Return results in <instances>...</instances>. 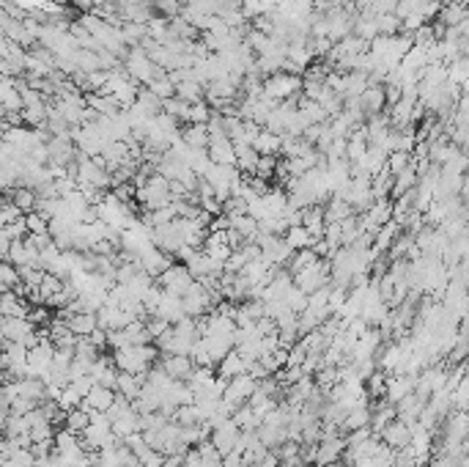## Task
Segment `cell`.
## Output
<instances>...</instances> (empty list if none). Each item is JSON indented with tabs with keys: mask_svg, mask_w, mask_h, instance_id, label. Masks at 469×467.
Instances as JSON below:
<instances>
[{
	"mask_svg": "<svg viewBox=\"0 0 469 467\" xmlns=\"http://www.w3.org/2000/svg\"><path fill=\"white\" fill-rule=\"evenodd\" d=\"M0 333H3V341H14V344H25L28 349H33L44 336H47V327L39 330V324H33L28 317H3L0 322Z\"/></svg>",
	"mask_w": 469,
	"mask_h": 467,
	"instance_id": "cell-2",
	"label": "cell"
},
{
	"mask_svg": "<svg viewBox=\"0 0 469 467\" xmlns=\"http://www.w3.org/2000/svg\"><path fill=\"white\" fill-rule=\"evenodd\" d=\"M302 226H305L316 239H324V234H326L324 207H310V209H305V212H302Z\"/></svg>",
	"mask_w": 469,
	"mask_h": 467,
	"instance_id": "cell-30",
	"label": "cell"
},
{
	"mask_svg": "<svg viewBox=\"0 0 469 467\" xmlns=\"http://www.w3.org/2000/svg\"><path fill=\"white\" fill-rule=\"evenodd\" d=\"M0 314L3 317H28L31 314V305L22 300V295L17 292H3V300H0Z\"/></svg>",
	"mask_w": 469,
	"mask_h": 467,
	"instance_id": "cell-28",
	"label": "cell"
},
{
	"mask_svg": "<svg viewBox=\"0 0 469 467\" xmlns=\"http://www.w3.org/2000/svg\"><path fill=\"white\" fill-rule=\"evenodd\" d=\"M258 160H261V154L255 151V146H250V143H236V168L242 170L245 176H255Z\"/></svg>",
	"mask_w": 469,
	"mask_h": 467,
	"instance_id": "cell-27",
	"label": "cell"
},
{
	"mask_svg": "<svg viewBox=\"0 0 469 467\" xmlns=\"http://www.w3.org/2000/svg\"><path fill=\"white\" fill-rule=\"evenodd\" d=\"M379 437H382L392 451H404V448L412 446V426L404 424L401 418H395V421H392Z\"/></svg>",
	"mask_w": 469,
	"mask_h": 467,
	"instance_id": "cell-16",
	"label": "cell"
},
{
	"mask_svg": "<svg viewBox=\"0 0 469 467\" xmlns=\"http://www.w3.org/2000/svg\"><path fill=\"white\" fill-rule=\"evenodd\" d=\"M211 119H214V107L209 105L206 99L189 107V124H209Z\"/></svg>",
	"mask_w": 469,
	"mask_h": 467,
	"instance_id": "cell-44",
	"label": "cell"
},
{
	"mask_svg": "<svg viewBox=\"0 0 469 467\" xmlns=\"http://www.w3.org/2000/svg\"><path fill=\"white\" fill-rule=\"evenodd\" d=\"M96 319H99V327L102 330H107V333H113V330H123V327H129L132 322H138V319H132L123 308H118V305H107L104 302V308L96 314Z\"/></svg>",
	"mask_w": 469,
	"mask_h": 467,
	"instance_id": "cell-15",
	"label": "cell"
},
{
	"mask_svg": "<svg viewBox=\"0 0 469 467\" xmlns=\"http://www.w3.org/2000/svg\"><path fill=\"white\" fill-rule=\"evenodd\" d=\"M319 258H321V256L316 253L313 248H307V251H297V253H294V258H291V264H288L286 270L291 273V275H297V273H302L305 267H310V264H313V261H319Z\"/></svg>",
	"mask_w": 469,
	"mask_h": 467,
	"instance_id": "cell-39",
	"label": "cell"
},
{
	"mask_svg": "<svg viewBox=\"0 0 469 467\" xmlns=\"http://www.w3.org/2000/svg\"><path fill=\"white\" fill-rule=\"evenodd\" d=\"M253 146H255L258 154H272V157H277V154L283 151V135H277V132H272V129L264 127Z\"/></svg>",
	"mask_w": 469,
	"mask_h": 467,
	"instance_id": "cell-31",
	"label": "cell"
},
{
	"mask_svg": "<svg viewBox=\"0 0 469 467\" xmlns=\"http://www.w3.org/2000/svg\"><path fill=\"white\" fill-rule=\"evenodd\" d=\"M412 165V154L409 151H392L387 160V170L392 176H398V173H404V170Z\"/></svg>",
	"mask_w": 469,
	"mask_h": 467,
	"instance_id": "cell-47",
	"label": "cell"
},
{
	"mask_svg": "<svg viewBox=\"0 0 469 467\" xmlns=\"http://www.w3.org/2000/svg\"><path fill=\"white\" fill-rule=\"evenodd\" d=\"M138 261H140V267H143L151 278H160L165 270L173 264V261H170V256L165 253V251H160L157 245H148L143 253L138 256Z\"/></svg>",
	"mask_w": 469,
	"mask_h": 467,
	"instance_id": "cell-13",
	"label": "cell"
},
{
	"mask_svg": "<svg viewBox=\"0 0 469 467\" xmlns=\"http://www.w3.org/2000/svg\"><path fill=\"white\" fill-rule=\"evenodd\" d=\"M28 319H31L33 324H50V322H53L50 311H47V305H36V308H31Z\"/></svg>",
	"mask_w": 469,
	"mask_h": 467,
	"instance_id": "cell-50",
	"label": "cell"
},
{
	"mask_svg": "<svg viewBox=\"0 0 469 467\" xmlns=\"http://www.w3.org/2000/svg\"><path fill=\"white\" fill-rule=\"evenodd\" d=\"M6 198L14 201L25 214L36 212V207H39V192L33 190V187H25V185L14 187V190H6Z\"/></svg>",
	"mask_w": 469,
	"mask_h": 467,
	"instance_id": "cell-26",
	"label": "cell"
},
{
	"mask_svg": "<svg viewBox=\"0 0 469 467\" xmlns=\"http://www.w3.org/2000/svg\"><path fill=\"white\" fill-rule=\"evenodd\" d=\"M22 217H25V212H22L14 201L6 198V204H3V217H0L3 226H11V223H17V220H22Z\"/></svg>",
	"mask_w": 469,
	"mask_h": 467,
	"instance_id": "cell-49",
	"label": "cell"
},
{
	"mask_svg": "<svg viewBox=\"0 0 469 467\" xmlns=\"http://www.w3.org/2000/svg\"><path fill=\"white\" fill-rule=\"evenodd\" d=\"M118 374H121V371H118L116 361H113V358H104V355H99L96 363L91 366V377H94V383L104 385V388H116Z\"/></svg>",
	"mask_w": 469,
	"mask_h": 467,
	"instance_id": "cell-19",
	"label": "cell"
},
{
	"mask_svg": "<svg viewBox=\"0 0 469 467\" xmlns=\"http://www.w3.org/2000/svg\"><path fill=\"white\" fill-rule=\"evenodd\" d=\"M189 102H184V99H179V97H173V99H165L162 105V113H167V116H173L176 121H184V124H189Z\"/></svg>",
	"mask_w": 469,
	"mask_h": 467,
	"instance_id": "cell-38",
	"label": "cell"
},
{
	"mask_svg": "<svg viewBox=\"0 0 469 467\" xmlns=\"http://www.w3.org/2000/svg\"><path fill=\"white\" fill-rule=\"evenodd\" d=\"M148 88H151V91H154V94H157V97H160L162 102H165V99H173V97H176V83H173V80H170L167 75L157 77V80L148 85Z\"/></svg>",
	"mask_w": 469,
	"mask_h": 467,
	"instance_id": "cell-46",
	"label": "cell"
},
{
	"mask_svg": "<svg viewBox=\"0 0 469 467\" xmlns=\"http://www.w3.org/2000/svg\"><path fill=\"white\" fill-rule=\"evenodd\" d=\"M302 88H305V77L288 75V72H277V75H269L264 80V97L275 99V102H286V99L299 97Z\"/></svg>",
	"mask_w": 469,
	"mask_h": 467,
	"instance_id": "cell-4",
	"label": "cell"
},
{
	"mask_svg": "<svg viewBox=\"0 0 469 467\" xmlns=\"http://www.w3.org/2000/svg\"><path fill=\"white\" fill-rule=\"evenodd\" d=\"M277 157H272V154H261V160H258V168H255V176L258 179H264V182H272L275 179V170H277Z\"/></svg>",
	"mask_w": 469,
	"mask_h": 467,
	"instance_id": "cell-45",
	"label": "cell"
},
{
	"mask_svg": "<svg viewBox=\"0 0 469 467\" xmlns=\"http://www.w3.org/2000/svg\"><path fill=\"white\" fill-rule=\"evenodd\" d=\"M88 339L94 341V344H96V346H99V349H104V346H110V344H107V330H102V327H99V330H96V333H91V336H88Z\"/></svg>",
	"mask_w": 469,
	"mask_h": 467,
	"instance_id": "cell-52",
	"label": "cell"
},
{
	"mask_svg": "<svg viewBox=\"0 0 469 467\" xmlns=\"http://www.w3.org/2000/svg\"><path fill=\"white\" fill-rule=\"evenodd\" d=\"M233 421H236V426L242 429V432H258V426L264 424V418L250 407V404H245L242 410H236V415H233Z\"/></svg>",
	"mask_w": 469,
	"mask_h": 467,
	"instance_id": "cell-35",
	"label": "cell"
},
{
	"mask_svg": "<svg viewBox=\"0 0 469 467\" xmlns=\"http://www.w3.org/2000/svg\"><path fill=\"white\" fill-rule=\"evenodd\" d=\"M286 242L294 248V251H307L316 245V236L307 231L305 226H291L286 231Z\"/></svg>",
	"mask_w": 469,
	"mask_h": 467,
	"instance_id": "cell-34",
	"label": "cell"
},
{
	"mask_svg": "<svg viewBox=\"0 0 469 467\" xmlns=\"http://www.w3.org/2000/svg\"><path fill=\"white\" fill-rule=\"evenodd\" d=\"M151 242L165 251L167 256H179L187 248V242H184V234L179 229V220H173V223H165V226H154V234H151Z\"/></svg>",
	"mask_w": 469,
	"mask_h": 467,
	"instance_id": "cell-9",
	"label": "cell"
},
{
	"mask_svg": "<svg viewBox=\"0 0 469 467\" xmlns=\"http://www.w3.org/2000/svg\"><path fill=\"white\" fill-rule=\"evenodd\" d=\"M53 361H55V344L50 341V336H44V339L31 349V358H28L31 377L47 380V374H50V368H53Z\"/></svg>",
	"mask_w": 469,
	"mask_h": 467,
	"instance_id": "cell-10",
	"label": "cell"
},
{
	"mask_svg": "<svg viewBox=\"0 0 469 467\" xmlns=\"http://www.w3.org/2000/svg\"><path fill=\"white\" fill-rule=\"evenodd\" d=\"M253 467H280V456H277V454H269V456H264L258 465H253Z\"/></svg>",
	"mask_w": 469,
	"mask_h": 467,
	"instance_id": "cell-53",
	"label": "cell"
},
{
	"mask_svg": "<svg viewBox=\"0 0 469 467\" xmlns=\"http://www.w3.org/2000/svg\"><path fill=\"white\" fill-rule=\"evenodd\" d=\"M201 344H204V349L209 352V358H211V363L214 366H220V363L236 349V344H233V336H204L201 339Z\"/></svg>",
	"mask_w": 469,
	"mask_h": 467,
	"instance_id": "cell-18",
	"label": "cell"
},
{
	"mask_svg": "<svg viewBox=\"0 0 469 467\" xmlns=\"http://www.w3.org/2000/svg\"><path fill=\"white\" fill-rule=\"evenodd\" d=\"M324 214H326V223H343L348 217H354V207L348 204L346 198H341V195H332L329 198V204L324 207Z\"/></svg>",
	"mask_w": 469,
	"mask_h": 467,
	"instance_id": "cell-29",
	"label": "cell"
},
{
	"mask_svg": "<svg viewBox=\"0 0 469 467\" xmlns=\"http://www.w3.org/2000/svg\"><path fill=\"white\" fill-rule=\"evenodd\" d=\"M165 371L173 377V380H189L192 377V371H195V363L189 355H162V361H160Z\"/></svg>",
	"mask_w": 469,
	"mask_h": 467,
	"instance_id": "cell-21",
	"label": "cell"
},
{
	"mask_svg": "<svg viewBox=\"0 0 469 467\" xmlns=\"http://www.w3.org/2000/svg\"><path fill=\"white\" fill-rule=\"evenodd\" d=\"M116 390H118L121 396H126L129 402H135V399L140 396V390H143V380H140L138 374L121 371V374H118V383H116Z\"/></svg>",
	"mask_w": 469,
	"mask_h": 467,
	"instance_id": "cell-33",
	"label": "cell"
},
{
	"mask_svg": "<svg viewBox=\"0 0 469 467\" xmlns=\"http://www.w3.org/2000/svg\"><path fill=\"white\" fill-rule=\"evenodd\" d=\"M63 426H66V429H72V432H77V434H82V432L91 426V412H88L85 407H75V410H69V412H66V421H63Z\"/></svg>",
	"mask_w": 469,
	"mask_h": 467,
	"instance_id": "cell-36",
	"label": "cell"
},
{
	"mask_svg": "<svg viewBox=\"0 0 469 467\" xmlns=\"http://www.w3.org/2000/svg\"><path fill=\"white\" fill-rule=\"evenodd\" d=\"M458 467H469V456H461V465Z\"/></svg>",
	"mask_w": 469,
	"mask_h": 467,
	"instance_id": "cell-56",
	"label": "cell"
},
{
	"mask_svg": "<svg viewBox=\"0 0 469 467\" xmlns=\"http://www.w3.org/2000/svg\"><path fill=\"white\" fill-rule=\"evenodd\" d=\"M61 317H66L69 330H72L77 339H88L91 333L99 330V319H96V314H66V311H61Z\"/></svg>",
	"mask_w": 469,
	"mask_h": 467,
	"instance_id": "cell-22",
	"label": "cell"
},
{
	"mask_svg": "<svg viewBox=\"0 0 469 467\" xmlns=\"http://www.w3.org/2000/svg\"><path fill=\"white\" fill-rule=\"evenodd\" d=\"M116 388H104V385H94L91 388V393L85 396V402L82 407L88 410V412H107L113 404H116Z\"/></svg>",
	"mask_w": 469,
	"mask_h": 467,
	"instance_id": "cell-17",
	"label": "cell"
},
{
	"mask_svg": "<svg viewBox=\"0 0 469 467\" xmlns=\"http://www.w3.org/2000/svg\"><path fill=\"white\" fill-rule=\"evenodd\" d=\"M0 283H3V292H17L22 286L20 267H14L11 261H3V267H0Z\"/></svg>",
	"mask_w": 469,
	"mask_h": 467,
	"instance_id": "cell-37",
	"label": "cell"
},
{
	"mask_svg": "<svg viewBox=\"0 0 469 467\" xmlns=\"http://www.w3.org/2000/svg\"><path fill=\"white\" fill-rule=\"evenodd\" d=\"M75 358L96 363V358H99V346H96L91 339H80L77 341V346H75Z\"/></svg>",
	"mask_w": 469,
	"mask_h": 467,
	"instance_id": "cell-48",
	"label": "cell"
},
{
	"mask_svg": "<svg viewBox=\"0 0 469 467\" xmlns=\"http://www.w3.org/2000/svg\"><path fill=\"white\" fill-rule=\"evenodd\" d=\"M280 467H294V465H288V462H280Z\"/></svg>",
	"mask_w": 469,
	"mask_h": 467,
	"instance_id": "cell-58",
	"label": "cell"
},
{
	"mask_svg": "<svg viewBox=\"0 0 469 467\" xmlns=\"http://www.w3.org/2000/svg\"><path fill=\"white\" fill-rule=\"evenodd\" d=\"M348 448L346 437H326L321 440L319 446H313V465L316 467H326V465H335L343 459Z\"/></svg>",
	"mask_w": 469,
	"mask_h": 467,
	"instance_id": "cell-11",
	"label": "cell"
},
{
	"mask_svg": "<svg viewBox=\"0 0 469 467\" xmlns=\"http://www.w3.org/2000/svg\"><path fill=\"white\" fill-rule=\"evenodd\" d=\"M123 69H126V75H129L135 83H140V85H151L157 77L167 75L165 69H160V66L154 64V58L145 53L143 47H132V50H129V55L123 58Z\"/></svg>",
	"mask_w": 469,
	"mask_h": 467,
	"instance_id": "cell-3",
	"label": "cell"
},
{
	"mask_svg": "<svg viewBox=\"0 0 469 467\" xmlns=\"http://www.w3.org/2000/svg\"><path fill=\"white\" fill-rule=\"evenodd\" d=\"M239 437H242V429L236 426L233 418H228L225 424H220L217 429H211V443L217 446V451L225 456H231V454H236V446H239Z\"/></svg>",
	"mask_w": 469,
	"mask_h": 467,
	"instance_id": "cell-12",
	"label": "cell"
},
{
	"mask_svg": "<svg viewBox=\"0 0 469 467\" xmlns=\"http://www.w3.org/2000/svg\"><path fill=\"white\" fill-rule=\"evenodd\" d=\"M138 105L145 107L151 116H160V113H162L165 102L160 99V97H157V94H154V91H151V88H148V85H140V94H138Z\"/></svg>",
	"mask_w": 469,
	"mask_h": 467,
	"instance_id": "cell-40",
	"label": "cell"
},
{
	"mask_svg": "<svg viewBox=\"0 0 469 467\" xmlns=\"http://www.w3.org/2000/svg\"><path fill=\"white\" fill-rule=\"evenodd\" d=\"M204 465V456H201V448H189L187 454H184V467H201Z\"/></svg>",
	"mask_w": 469,
	"mask_h": 467,
	"instance_id": "cell-51",
	"label": "cell"
},
{
	"mask_svg": "<svg viewBox=\"0 0 469 467\" xmlns=\"http://www.w3.org/2000/svg\"><path fill=\"white\" fill-rule=\"evenodd\" d=\"M360 107L365 110L368 119L385 113V107H387V88L382 83H370L365 88V94L360 97Z\"/></svg>",
	"mask_w": 469,
	"mask_h": 467,
	"instance_id": "cell-14",
	"label": "cell"
},
{
	"mask_svg": "<svg viewBox=\"0 0 469 467\" xmlns=\"http://www.w3.org/2000/svg\"><path fill=\"white\" fill-rule=\"evenodd\" d=\"M250 371V363L245 361V355L239 352V349H233L228 358H225L220 366H217V374L223 377V380H233V377H242Z\"/></svg>",
	"mask_w": 469,
	"mask_h": 467,
	"instance_id": "cell-23",
	"label": "cell"
},
{
	"mask_svg": "<svg viewBox=\"0 0 469 467\" xmlns=\"http://www.w3.org/2000/svg\"><path fill=\"white\" fill-rule=\"evenodd\" d=\"M173 421L182 426H198L204 424V418H201V412H198V407L195 404H184L176 410V415H173Z\"/></svg>",
	"mask_w": 469,
	"mask_h": 467,
	"instance_id": "cell-42",
	"label": "cell"
},
{
	"mask_svg": "<svg viewBox=\"0 0 469 467\" xmlns=\"http://www.w3.org/2000/svg\"><path fill=\"white\" fill-rule=\"evenodd\" d=\"M294 286H299L305 295H313V292H319L324 286H332V264H329V258H319L310 267H305L302 273H297L294 275Z\"/></svg>",
	"mask_w": 469,
	"mask_h": 467,
	"instance_id": "cell-5",
	"label": "cell"
},
{
	"mask_svg": "<svg viewBox=\"0 0 469 467\" xmlns=\"http://www.w3.org/2000/svg\"><path fill=\"white\" fill-rule=\"evenodd\" d=\"M72 3H75L80 11H94V9H96V0H72Z\"/></svg>",
	"mask_w": 469,
	"mask_h": 467,
	"instance_id": "cell-54",
	"label": "cell"
},
{
	"mask_svg": "<svg viewBox=\"0 0 469 467\" xmlns=\"http://www.w3.org/2000/svg\"><path fill=\"white\" fill-rule=\"evenodd\" d=\"M351 3H354L360 11H365V9H370V3H373V0H351Z\"/></svg>",
	"mask_w": 469,
	"mask_h": 467,
	"instance_id": "cell-55",
	"label": "cell"
},
{
	"mask_svg": "<svg viewBox=\"0 0 469 467\" xmlns=\"http://www.w3.org/2000/svg\"><path fill=\"white\" fill-rule=\"evenodd\" d=\"M25 220H28V234L31 236H47L50 234V220L41 212H28Z\"/></svg>",
	"mask_w": 469,
	"mask_h": 467,
	"instance_id": "cell-43",
	"label": "cell"
},
{
	"mask_svg": "<svg viewBox=\"0 0 469 467\" xmlns=\"http://www.w3.org/2000/svg\"><path fill=\"white\" fill-rule=\"evenodd\" d=\"M370 421H373V410H370L368 404H363V407H354V410L348 412L341 429H343V432H357V429L370 426Z\"/></svg>",
	"mask_w": 469,
	"mask_h": 467,
	"instance_id": "cell-32",
	"label": "cell"
},
{
	"mask_svg": "<svg viewBox=\"0 0 469 467\" xmlns=\"http://www.w3.org/2000/svg\"><path fill=\"white\" fill-rule=\"evenodd\" d=\"M113 361L118 366V371L126 374H148L151 366L160 361V349L151 344H140V346H123V349H113Z\"/></svg>",
	"mask_w": 469,
	"mask_h": 467,
	"instance_id": "cell-1",
	"label": "cell"
},
{
	"mask_svg": "<svg viewBox=\"0 0 469 467\" xmlns=\"http://www.w3.org/2000/svg\"><path fill=\"white\" fill-rule=\"evenodd\" d=\"M258 390V380L247 371L242 377H233V380H228V388H225V402L231 404L233 410H242L245 404H250L253 399V393Z\"/></svg>",
	"mask_w": 469,
	"mask_h": 467,
	"instance_id": "cell-8",
	"label": "cell"
},
{
	"mask_svg": "<svg viewBox=\"0 0 469 467\" xmlns=\"http://www.w3.org/2000/svg\"><path fill=\"white\" fill-rule=\"evenodd\" d=\"M182 141L189 146V149H209L211 143V132H209V124H187L182 129Z\"/></svg>",
	"mask_w": 469,
	"mask_h": 467,
	"instance_id": "cell-24",
	"label": "cell"
},
{
	"mask_svg": "<svg viewBox=\"0 0 469 467\" xmlns=\"http://www.w3.org/2000/svg\"><path fill=\"white\" fill-rule=\"evenodd\" d=\"M376 25H379V33L382 36H398L404 31V22L398 14H379L376 17Z\"/></svg>",
	"mask_w": 469,
	"mask_h": 467,
	"instance_id": "cell-41",
	"label": "cell"
},
{
	"mask_svg": "<svg viewBox=\"0 0 469 467\" xmlns=\"http://www.w3.org/2000/svg\"><path fill=\"white\" fill-rule=\"evenodd\" d=\"M154 317H162L165 322H170V324H179L187 319V311H184V302L182 297H176V295H170V292H165L162 289V300H160V305H157V314Z\"/></svg>",
	"mask_w": 469,
	"mask_h": 467,
	"instance_id": "cell-20",
	"label": "cell"
},
{
	"mask_svg": "<svg viewBox=\"0 0 469 467\" xmlns=\"http://www.w3.org/2000/svg\"><path fill=\"white\" fill-rule=\"evenodd\" d=\"M469 17V6L464 3H456V0H448L439 11V25L445 28H461V22Z\"/></svg>",
	"mask_w": 469,
	"mask_h": 467,
	"instance_id": "cell-25",
	"label": "cell"
},
{
	"mask_svg": "<svg viewBox=\"0 0 469 467\" xmlns=\"http://www.w3.org/2000/svg\"><path fill=\"white\" fill-rule=\"evenodd\" d=\"M3 467H17V465H14L11 459H3Z\"/></svg>",
	"mask_w": 469,
	"mask_h": 467,
	"instance_id": "cell-57",
	"label": "cell"
},
{
	"mask_svg": "<svg viewBox=\"0 0 469 467\" xmlns=\"http://www.w3.org/2000/svg\"><path fill=\"white\" fill-rule=\"evenodd\" d=\"M182 302H184V311H187V317L189 319H204L206 314L214 311V302H217V300L211 297V292L206 289L201 280H195V286L184 295Z\"/></svg>",
	"mask_w": 469,
	"mask_h": 467,
	"instance_id": "cell-7",
	"label": "cell"
},
{
	"mask_svg": "<svg viewBox=\"0 0 469 467\" xmlns=\"http://www.w3.org/2000/svg\"><path fill=\"white\" fill-rule=\"evenodd\" d=\"M195 280H198V278L189 273V267H187L184 261L182 264H170L162 275L157 278V283L162 286L165 292H170V295H176V297H184V295L195 286Z\"/></svg>",
	"mask_w": 469,
	"mask_h": 467,
	"instance_id": "cell-6",
	"label": "cell"
}]
</instances>
